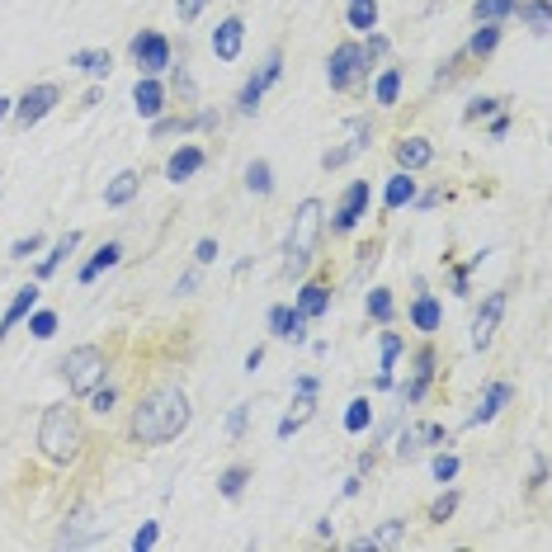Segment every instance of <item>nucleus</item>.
Wrapping results in <instances>:
<instances>
[{
	"instance_id": "obj_1",
	"label": "nucleus",
	"mask_w": 552,
	"mask_h": 552,
	"mask_svg": "<svg viewBox=\"0 0 552 552\" xmlns=\"http://www.w3.org/2000/svg\"><path fill=\"white\" fill-rule=\"evenodd\" d=\"M189 397H184L180 383H156L137 397L133 416H128V439L142 444V449H156V444H170L189 430Z\"/></svg>"
},
{
	"instance_id": "obj_2",
	"label": "nucleus",
	"mask_w": 552,
	"mask_h": 552,
	"mask_svg": "<svg viewBox=\"0 0 552 552\" xmlns=\"http://www.w3.org/2000/svg\"><path fill=\"white\" fill-rule=\"evenodd\" d=\"M326 208L321 199H302L298 213H293V227H288V241H284V274L288 279H302L307 269L317 265V251H321V236H326Z\"/></svg>"
},
{
	"instance_id": "obj_3",
	"label": "nucleus",
	"mask_w": 552,
	"mask_h": 552,
	"mask_svg": "<svg viewBox=\"0 0 552 552\" xmlns=\"http://www.w3.org/2000/svg\"><path fill=\"white\" fill-rule=\"evenodd\" d=\"M38 449L43 458L52 463H76L85 449V425H81V411L76 406H48L43 420H38Z\"/></svg>"
},
{
	"instance_id": "obj_4",
	"label": "nucleus",
	"mask_w": 552,
	"mask_h": 552,
	"mask_svg": "<svg viewBox=\"0 0 552 552\" xmlns=\"http://www.w3.org/2000/svg\"><path fill=\"white\" fill-rule=\"evenodd\" d=\"M57 373H62L67 392H76V397H90V392L104 383V373H109V354H104L100 345H76V350L62 354Z\"/></svg>"
},
{
	"instance_id": "obj_5",
	"label": "nucleus",
	"mask_w": 552,
	"mask_h": 552,
	"mask_svg": "<svg viewBox=\"0 0 552 552\" xmlns=\"http://www.w3.org/2000/svg\"><path fill=\"white\" fill-rule=\"evenodd\" d=\"M368 71H373L368 52L359 48V43H340V48L331 52V62H326V81H331V90H340V95H354V90L368 85Z\"/></svg>"
},
{
	"instance_id": "obj_6",
	"label": "nucleus",
	"mask_w": 552,
	"mask_h": 552,
	"mask_svg": "<svg viewBox=\"0 0 552 552\" xmlns=\"http://www.w3.org/2000/svg\"><path fill=\"white\" fill-rule=\"evenodd\" d=\"M439 444H453V435L435 420H420V425H406L402 439H397V458L402 463H416L425 449H439Z\"/></svg>"
},
{
	"instance_id": "obj_7",
	"label": "nucleus",
	"mask_w": 552,
	"mask_h": 552,
	"mask_svg": "<svg viewBox=\"0 0 552 552\" xmlns=\"http://www.w3.org/2000/svg\"><path fill=\"white\" fill-rule=\"evenodd\" d=\"M368 199H373V189H368V180H354L345 194H340V203H335V213H331V232L335 236H345L359 227V218H368Z\"/></svg>"
},
{
	"instance_id": "obj_8",
	"label": "nucleus",
	"mask_w": 552,
	"mask_h": 552,
	"mask_svg": "<svg viewBox=\"0 0 552 552\" xmlns=\"http://www.w3.org/2000/svg\"><path fill=\"white\" fill-rule=\"evenodd\" d=\"M133 62L142 76H161V71L170 67V38L156 34V29H142V34L133 38Z\"/></svg>"
},
{
	"instance_id": "obj_9",
	"label": "nucleus",
	"mask_w": 552,
	"mask_h": 552,
	"mask_svg": "<svg viewBox=\"0 0 552 552\" xmlns=\"http://www.w3.org/2000/svg\"><path fill=\"white\" fill-rule=\"evenodd\" d=\"M505 302H510V288H496V293H486V302L477 307V317H472V345L486 350L491 340H496V326L505 317Z\"/></svg>"
},
{
	"instance_id": "obj_10",
	"label": "nucleus",
	"mask_w": 552,
	"mask_h": 552,
	"mask_svg": "<svg viewBox=\"0 0 552 552\" xmlns=\"http://www.w3.org/2000/svg\"><path fill=\"white\" fill-rule=\"evenodd\" d=\"M439 359H435V350L430 345H420L416 354H411V378L402 383V406H416L425 392H430V383H435V373H439Z\"/></svg>"
},
{
	"instance_id": "obj_11",
	"label": "nucleus",
	"mask_w": 552,
	"mask_h": 552,
	"mask_svg": "<svg viewBox=\"0 0 552 552\" xmlns=\"http://www.w3.org/2000/svg\"><path fill=\"white\" fill-rule=\"evenodd\" d=\"M57 100H62V90H57L52 81H43V85H34V90H24V95L15 100V109H10V114H15L19 123H24V128H34L38 118H48V114H52V104H57Z\"/></svg>"
},
{
	"instance_id": "obj_12",
	"label": "nucleus",
	"mask_w": 552,
	"mask_h": 552,
	"mask_svg": "<svg viewBox=\"0 0 552 552\" xmlns=\"http://www.w3.org/2000/svg\"><path fill=\"white\" fill-rule=\"evenodd\" d=\"M368 142H373V128H368V118H350V142L345 147H331L326 156H321V170H340L345 161H354L359 151H368Z\"/></svg>"
},
{
	"instance_id": "obj_13",
	"label": "nucleus",
	"mask_w": 552,
	"mask_h": 552,
	"mask_svg": "<svg viewBox=\"0 0 552 552\" xmlns=\"http://www.w3.org/2000/svg\"><path fill=\"white\" fill-rule=\"evenodd\" d=\"M95 534H100L95 505H76L67 515V524H62V534H57V543H62V548H81V543H90Z\"/></svg>"
},
{
	"instance_id": "obj_14",
	"label": "nucleus",
	"mask_w": 552,
	"mask_h": 552,
	"mask_svg": "<svg viewBox=\"0 0 552 552\" xmlns=\"http://www.w3.org/2000/svg\"><path fill=\"white\" fill-rule=\"evenodd\" d=\"M166 100H170V90L156 81V76H137V85H133L137 114H142V118H161V114H166Z\"/></svg>"
},
{
	"instance_id": "obj_15",
	"label": "nucleus",
	"mask_w": 552,
	"mask_h": 552,
	"mask_svg": "<svg viewBox=\"0 0 552 552\" xmlns=\"http://www.w3.org/2000/svg\"><path fill=\"white\" fill-rule=\"evenodd\" d=\"M241 43H246V24H241L236 15H227L218 29H213V57L236 62V57H241Z\"/></svg>"
},
{
	"instance_id": "obj_16",
	"label": "nucleus",
	"mask_w": 552,
	"mask_h": 552,
	"mask_svg": "<svg viewBox=\"0 0 552 552\" xmlns=\"http://www.w3.org/2000/svg\"><path fill=\"white\" fill-rule=\"evenodd\" d=\"M269 331L279 335V340L302 345V340H307V317H302L298 307H269Z\"/></svg>"
},
{
	"instance_id": "obj_17",
	"label": "nucleus",
	"mask_w": 552,
	"mask_h": 552,
	"mask_svg": "<svg viewBox=\"0 0 552 552\" xmlns=\"http://www.w3.org/2000/svg\"><path fill=\"white\" fill-rule=\"evenodd\" d=\"M203 166H208V151H203V147H180L166 161V180L180 184V180H189V175H199Z\"/></svg>"
},
{
	"instance_id": "obj_18",
	"label": "nucleus",
	"mask_w": 552,
	"mask_h": 552,
	"mask_svg": "<svg viewBox=\"0 0 552 552\" xmlns=\"http://www.w3.org/2000/svg\"><path fill=\"white\" fill-rule=\"evenodd\" d=\"M38 298H43V288H38V284L19 288L15 302H10V307H5V317H0V335H10V331H15L19 321H24V317H29V312L38 307Z\"/></svg>"
},
{
	"instance_id": "obj_19",
	"label": "nucleus",
	"mask_w": 552,
	"mask_h": 552,
	"mask_svg": "<svg viewBox=\"0 0 552 552\" xmlns=\"http://www.w3.org/2000/svg\"><path fill=\"white\" fill-rule=\"evenodd\" d=\"M430 161H435V147H430L425 137H406V142H397V166L402 170L416 175V170H425Z\"/></svg>"
},
{
	"instance_id": "obj_20",
	"label": "nucleus",
	"mask_w": 552,
	"mask_h": 552,
	"mask_svg": "<svg viewBox=\"0 0 552 552\" xmlns=\"http://www.w3.org/2000/svg\"><path fill=\"white\" fill-rule=\"evenodd\" d=\"M137 189H142V175H137V170H118L114 180L104 184V203H109V208H123V203L137 199Z\"/></svg>"
},
{
	"instance_id": "obj_21",
	"label": "nucleus",
	"mask_w": 552,
	"mask_h": 552,
	"mask_svg": "<svg viewBox=\"0 0 552 552\" xmlns=\"http://www.w3.org/2000/svg\"><path fill=\"white\" fill-rule=\"evenodd\" d=\"M515 397V387L510 383H486V392H482V406L472 411V425H486V420H496L501 416V406Z\"/></svg>"
},
{
	"instance_id": "obj_22",
	"label": "nucleus",
	"mask_w": 552,
	"mask_h": 552,
	"mask_svg": "<svg viewBox=\"0 0 552 552\" xmlns=\"http://www.w3.org/2000/svg\"><path fill=\"white\" fill-rule=\"evenodd\" d=\"M298 312L307 321H317V317H326L331 312V284H302V293H298Z\"/></svg>"
},
{
	"instance_id": "obj_23",
	"label": "nucleus",
	"mask_w": 552,
	"mask_h": 552,
	"mask_svg": "<svg viewBox=\"0 0 552 552\" xmlns=\"http://www.w3.org/2000/svg\"><path fill=\"white\" fill-rule=\"evenodd\" d=\"M118 260H123V246H118V241H104L100 251H95V255H90V260L81 265V274H76V279H81V284H95L104 269H114Z\"/></svg>"
},
{
	"instance_id": "obj_24",
	"label": "nucleus",
	"mask_w": 552,
	"mask_h": 552,
	"mask_svg": "<svg viewBox=\"0 0 552 552\" xmlns=\"http://www.w3.org/2000/svg\"><path fill=\"white\" fill-rule=\"evenodd\" d=\"M312 411H317V392H298V402H293V411H288L284 420H279V439H293L312 420Z\"/></svg>"
},
{
	"instance_id": "obj_25",
	"label": "nucleus",
	"mask_w": 552,
	"mask_h": 552,
	"mask_svg": "<svg viewBox=\"0 0 552 552\" xmlns=\"http://www.w3.org/2000/svg\"><path fill=\"white\" fill-rule=\"evenodd\" d=\"M345 24L354 34H373L378 29V0H350L345 5Z\"/></svg>"
},
{
	"instance_id": "obj_26",
	"label": "nucleus",
	"mask_w": 552,
	"mask_h": 552,
	"mask_svg": "<svg viewBox=\"0 0 552 552\" xmlns=\"http://www.w3.org/2000/svg\"><path fill=\"white\" fill-rule=\"evenodd\" d=\"M439 321H444V312H439V302L430 298V293H420L416 302H411V326L425 335H435L439 331Z\"/></svg>"
},
{
	"instance_id": "obj_27",
	"label": "nucleus",
	"mask_w": 552,
	"mask_h": 552,
	"mask_svg": "<svg viewBox=\"0 0 552 552\" xmlns=\"http://www.w3.org/2000/svg\"><path fill=\"white\" fill-rule=\"evenodd\" d=\"M71 67L85 71L90 81H104V76L114 71V57H109V52H100V48H85V52H76V57H71Z\"/></svg>"
},
{
	"instance_id": "obj_28",
	"label": "nucleus",
	"mask_w": 552,
	"mask_h": 552,
	"mask_svg": "<svg viewBox=\"0 0 552 552\" xmlns=\"http://www.w3.org/2000/svg\"><path fill=\"white\" fill-rule=\"evenodd\" d=\"M416 199V180H411V170H397L392 180H387V194H383V203H387V213H397V208H406V203Z\"/></svg>"
},
{
	"instance_id": "obj_29",
	"label": "nucleus",
	"mask_w": 552,
	"mask_h": 552,
	"mask_svg": "<svg viewBox=\"0 0 552 552\" xmlns=\"http://www.w3.org/2000/svg\"><path fill=\"white\" fill-rule=\"evenodd\" d=\"M402 350H406L402 335H397V331H383V373L373 378V387H378V392H383V387H392V368H397Z\"/></svg>"
},
{
	"instance_id": "obj_30",
	"label": "nucleus",
	"mask_w": 552,
	"mask_h": 552,
	"mask_svg": "<svg viewBox=\"0 0 552 552\" xmlns=\"http://www.w3.org/2000/svg\"><path fill=\"white\" fill-rule=\"evenodd\" d=\"M501 48V24H477V34L468 38V48H463V57H491V52Z\"/></svg>"
},
{
	"instance_id": "obj_31",
	"label": "nucleus",
	"mask_w": 552,
	"mask_h": 552,
	"mask_svg": "<svg viewBox=\"0 0 552 552\" xmlns=\"http://www.w3.org/2000/svg\"><path fill=\"white\" fill-rule=\"evenodd\" d=\"M397 95H402V71L383 67V76L373 81V100L383 104V109H392V104H397Z\"/></svg>"
},
{
	"instance_id": "obj_32",
	"label": "nucleus",
	"mask_w": 552,
	"mask_h": 552,
	"mask_svg": "<svg viewBox=\"0 0 552 552\" xmlns=\"http://www.w3.org/2000/svg\"><path fill=\"white\" fill-rule=\"evenodd\" d=\"M515 10H519V19H524V24H529L534 34H548V24H552L548 0H524V5L515 0Z\"/></svg>"
},
{
	"instance_id": "obj_33",
	"label": "nucleus",
	"mask_w": 552,
	"mask_h": 552,
	"mask_svg": "<svg viewBox=\"0 0 552 552\" xmlns=\"http://www.w3.org/2000/svg\"><path fill=\"white\" fill-rule=\"evenodd\" d=\"M76 246H81V232H67V236H62V241L52 246V255H48V260L38 265V279H52V274H57V265H62V260H67V255L76 251Z\"/></svg>"
},
{
	"instance_id": "obj_34",
	"label": "nucleus",
	"mask_w": 552,
	"mask_h": 552,
	"mask_svg": "<svg viewBox=\"0 0 552 552\" xmlns=\"http://www.w3.org/2000/svg\"><path fill=\"white\" fill-rule=\"evenodd\" d=\"M246 482H251V468H246V463H232V468H227V472L218 477V491L227 496V501H241Z\"/></svg>"
},
{
	"instance_id": "obj_35",
	"label": "nucleus",
	"mask_w": 552,
	"mask_h": 552,
	"mask_svg": "<svg viewBox=\"0 0 552 552\" xmlns=\"http://www.w3.org/2000/svg\"><path fill=\"white\" fill-rule=\"evenodd\" d=\"M246 189L251 194H274V170H269L265 156H255L251 166H246Z\"/></svg>"
},
{
	"instance_id": "obj_36",
	"label": "nucleus",
	"mask_w": 552,
	"mask_h": 552,
	"mask_svg": "<svg viewBox=\"0 0 552 552\" xmlns=\"http://www.w3.org/2000/svg\"><path fill=\"white\" fill-rule=\"evenodd\" d=\"M505 15H515V0H477V5H472V19H477V24H501Z\"/></svg>"
},
{
	"instance_id": "obj_37",
	"label": "nucleus",
	"mask_w": 552,
	"mask_h": 552,
	"mask_svg": "<svg viewBox=\"0 0 552 552\" xmlns=\"http://www.w3.org/2000/svg\"><path fill=\"white\" fill-rule=\"evenodd\" d=\"M345 430H350V435L373 430V406H368V397H354L350 402V411H345Z\"/></svg>"
},
{
	"instance_id": "obj_38",
	"label": "nucleus",
	"mask_w": 552,
	"mask_h": 552,
	"mask_svg": "<svg viewBox=\"0 0 552 552\" xmlns=\"http://www.w3.org/2000/svg\"><path fill=\"white\" fill-rule=\"evenodd\" d=\"M368 317L378 321V326H387V321L397 317V302H392L387 288H373V293H368Z\"/></svg>"
},
{
	"instance_id": "obj_39",
	"label": "nucleus",
	"mask_w": 552,
	"mask_h": 552,
	"mask_svg": "<svg viewBox=\"0 0 552 552\" xmlns=\"http://www.w3.org/2000/svg\"><path fill=\"white\" fill-rule=\"evenodd\" d=\"M194 128V114H180V118H151V137H175V133H189Z\"/></svg>"
},
{
	"instance_id": "obj_40",
	"label": "nucleus",
	"mask_w": 552,
	"mask_h": 552,
	"mask_svg": "<svg viewBox=\"0 0 552 552\" xmlns=\"http://www.w3.org/2000/svg\"><path fill=\"white\" fill-rule=\"evenodd\" d=\"M260 100H265V85H260V81H255V76H251V81L241 85V95H236V109H241V114L251 118L255 109H260Z\"/></svg>"
},
{
	"instance_id": "obj_41",
	"label": "nucleus",
	"mask_w": 552,
	"mask_h": 552,
	"mask_svg": "<svg viewBox=\"0 0 552 552\" xmlns=\"http://www.w3.org/2000/svg\"><path fill=\"white\" fill-rule=\"evenodd\" d=\"M368 538H373V548H397V543L406 538V519H387L383 529H378V534H368Z\"/></svg>"
},
{
	"instance_id": "obj_42",
	"label": "nucleus",
	"mask_w": 552,
	"mask_h": 552,
	"mask_svg": "<svg viewBox=\"0 0 552 552\" xmlns=\"http://www.w3.org/2000/svg\"><path fill=\"white\" fill-rule=\"evenodd\" d=\"M505 109V100H496V95H482V100H472L468 109H463V118L468 123H477V118H491V114H501Z\"/></svg>"
},
{
	"instance_id": "obj_43",
	"label": "nucleus",
	"mask_w": 552,
	"mask_h": 552,
	"mask_svg": "<svg viewBox=\"0 0 552 552\" xmlns=\"http://www.w3.org/2000/svg\"><path fill=\"white\" fill-rule=\"evenodd\" d=\"M24 321H29V331H34L38 340H52V335H57V312H38V307H34Z\"/></svg>"
},
{
	"instance_id": "obj_44",
	"label": "nucleus",
	"mask_w": 552,
	"mask_h": 552,
	"mask_svg": "<svg viewBox=\"0 0 552 552\" xmlns=\"http://www.w3.org/2000/svg\"><path fill=\"white\" fill-rule=\"evenodd\" d=\"M279 76H284V52L274 48V52H269V57H265V67L255 71V81H260V85H265V90H269V85L279 81Z\"/></svg>"
},
{
	"instance_id": "obj_45",
	"label": "nucleus",
	"mask_w": 552,
	"mask_h": 552,
	"mask_svg": "<svg viewBox=\"0 0 552 552\" xmlns=\"http://www.w3.org/2000/svg\"><path fill=\"white\" fill-rule=\"evenodd\" d=\"M453 510H458V491H444V496L430 505V524H444V519H453Z\"/></svg>"
},
{
	"instance_id": "obj_46",
	"label": "nucleus",
	"mask_w": 552,
	"mask_h": 552,
	"mask_svg": "<svg viewBox=\"0 0 552 552\" xmlns=\"http://www.w3.org/2000/svg\"><path fill=\"white\" fill-rule=\"evenodd\" d=\"M170 90H175V100H180L184 109L194 104V81H189V71H184V67H175V81H170Z\"/></svg>"
},
{
	"instance_id": "obj_47",
	"label": "nucleus",
	"mask_w": 552,
	"mask_h": 552,
	"mask_svg": "<svg viewBox=\"0 0 552 552\" xmlns=\"http://www.w3.org/2000/svg\"><path fill=\"white\" fill-rule=\"evenodd\" d=\"M156 538H161V524H156V519H147V524H142V529L133 534V552L156 548Z\"/></svg>"
},
{
	"instance_id": "obj_48",
	"label": "nucleus",
	"mask_w": 552,
	"mask_h": 552,
	"mask_svg": "<svg viewBox=\"0 0 552 552\" xmlns=\"http://www.w3.org/2000/svg\"><path fill=\"white\" fill-rule=\"evenodd\" d=\"M246 425H251V406H246V402L232 406V416H227V435L241 439V435H246Z\"/></svg>"
},
{
	"instance_id": "obj_49",
	"label": "nucleus",
	"mask_w": 552,
	"mask_h": 552,
	"mask_svg": "<svg viewBox=\"0 0 552 552\" xmlns=\"http://www.w3.org/2000/svg\"><path fill=\"white\" fill-rule=\"evenodd\" d=\"M114 402H118V392L114 387H95V392H90V406H95V411H100V416H109V411H114Z\"/></svg>"
},
{
	"instance_id": "obj_50",
	"label": "nucleus",
	"mask_w": 552,
	"mask_h": 552,
	"mask_svg": "<svg viewBox=\"0 0 552 552\" xmlns=\"http://www.w3.org/2000/svg\"><path fill=\"white\" fill-rule=\"evenodd\" d=\"M458 477V458L453 453H435V482H453Z\"/></svg>"
},
{
	"instance_id": "obj_51",
	"label": "nucleus",
	"mask_w": 552,
	"mask_h": 552,
	"mask_svg": "<svg viewBox=\"0 0 552 552\" xmlns=\"http://www.w3.org/2000/svg\"><path fill=\"white\" fill-rule=\"evenodd\" d=\"M203 10H208V0H175V15H180V24H194Z\"/></svg>"
},
{
	"instance_id": "obj_52",
	"label": "nucleus",
	"mask_w": 552,
	"mask_h": 552,
	"mask_svg": "<svg viewBox=\"0 0 552 552\" xmlns=\"http://www.w3.org/2000/svg\"><path fill=\"white\" fill-rule=\"evenodd\" d=\"M43 251V236H24V241H15V246H10V255H15V260H29V255H38Z\"/></svg>"
},
{
	"instance_id": "obj_53",
	"label": "nucleus",
	"mask_w": 552,
	"mask_h": 552,
	"mask_svg": "<svg viewBox=\"0 0 552 552\" xmlns=\"http://www.w3.org/2000/svg\"><path fill=\"white\" fill-rule=\"evenodd\" d=\"M359 48L368 52V62L378 67V57H387V38L383 34H368V43H359Z\"/></svg>"
},
{
	"instance_id": "obj_54",
	"label": "nucleus",
	"mask_w": 552,
	"mask_h": 552,
	"mask_svg": "<svg viewBox=\"0 0 552 552\" xmlns=\"http://www.w3.org/2000/svg\"><path fill=\"white\" fill-rule=\"evenodd\" d=\"M194 260H199V265H213V260H218V241H213V236H203L199 246H194Z\"/></svg>"
},
{
	"instance_id": "obj_55",
	"label": "nucleus",
	"mask_w": 552,
	"mask_h": 552,
	"mask_svg": "<svg viewBox=\"0 0 552 552\" xmlns=\"http://www.w3.org/2000/svg\"><path fill=\"white\" fill-rule=\"evenodd\" d=\"M449 199V194H444V189H425V194H416V199L411 203H420V208H439V203Z\"/></svg>"
},
{
	"instance_id": "obj_56",
	"label": "nucleus",
	"mask_w": 552,
	"mask_h": 552,
	"mask_svg": "<svg viewBox=\"0 0 552 552\" xmlns=\"http://www.w3.org/2000/svg\"><path fill=\"white\" fill-rule=\"evenodd\" d=\"M486 133H491V137H505V133H510V114H505V109H501V114H491V128H486Z\"/></svg>"
},
{
	"instance_id": "obj_57",
	"label": "nucleus",
	"mask_w": 552,
	"mask_h": 552,
	"mask_svg": "<svg viewBox=\"0 0 552 552\" xmlns=\"http://www.w3.org/2000/svg\"><path fill=\"white\" fill-rule=\"evenodd\" d=\"M194 288H199V269H184L180 284H175V293H194Z\"/></svg>"
},
{
	"instance_id": "obj_58",
	"label": "nucleus",
	"mask_w": 552,
	"mask_h": 552,
	"mask_svg": "<svg viewBox=\"0 0 552 552\" xmlns=\"http://www.w3.org/2000/svg\"><path fill=\"white\" fill-rule=\"evenodd\" d=\"M378 265V241H373V246H364V251H359V269H373Z\"/></svg>"
},
{
	"instance_id": "obj_59",
	"label": "nucleus",
	"mask_w": 552,
	"mask_h": 552,
	"mask_svg": "<svg viewBox=\"0 0 552 552\" xmlns=\"http://www.w3.org/2000/svg\"><path fill=\"white\" fill-rule=\"evenodd\" d=\"M260 364H265V345H255V350L246 354V368H251V373H255V368H260Z\"/></svg>"
},
{
	"instance_id": "obj_60",
	"label": "nucleus",
	"mask_w": 552,
	"mask_h": 552,
	"mask_svg": "<svg viewBox=\"0 0 552 552\" xmlns=\"http://www.w3.org/2000/svg\"><path fill=\"white\" fill-rule=\"evenodd\" d=\"M10 109H15V100H5V95H0V118L10 114Z\"/></svg>"
}]
</instances>
